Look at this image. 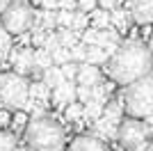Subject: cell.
<instances>
[{"label":"cell","instance_id":"6da1fadb","mask_svg":"<svg viewBox=\"0 0 153 151\" xmlns=\"http://www.w3.org/2000/svg\"><path fill=\"white\" fill-rule=\"evenodd\" d=\"M105 71H108L110 80L114 85H130V82L140 80L144 76L153 71V50L149 44L140 41V39H128L121 41L119 48L110 55L105 62Z\"/></svg>","mask_w":153,"mask_h":151},{"label":"cell","instance_id":"7a4b0ae2","mask_svg":"<svg viewBox=\"0 0 153 151\" xmlns=\"http://www.w3.org/2000/svg\"><path fill=\"white\" fill-rule=\"evenodd\" d=\"M25 144L34 151H62L66 144V131L48 114H34L25 128Z\"/></svg>","mask_w":153,"mask_h":151},{"label":"cell","instance_id":"3957f363","mask_svg":"<svg viewBox=\"0 0 153 151\" xmlns=\"http://www.w3.org/2000/svg\"><path fill=\"white\" fill-rule=\"evenodd\" d=\"M121 101L128 117L151 119L153 117V71L144 78H140V80L126 85Z\"/></svg>","mask_w":153,"mask_h":151},{"label":"cell","instance_id":"277c9868","mask_svg":"<svg viewBox=\"0 0 153 151\" xmlns=\"http://www.w3.org/2000/svg\"><path fill=\"white\" fill-rule=\"evenodd\" d=\"M30 82L16 71L0 73V105L7 110H25L30 103Z\"/></svg>","mask_w":153,"mask_h":151},{"label":"cell","instance_id":"5b68a950","mask_svg":"<svg viewBox=\"0 0 153 151\" xmlns=\"http://www.w3.org/2000/svg\"><path fill=\"white\" fill-rule=\"evenodd\" d=\"M0 21L12 34H23L34 28V9L27 0H12Z\"/></svg>","mask_w":153,"mask_h":151},{"label":"cell","instance_id":"8992f818","mask_svg":"<svg viewBox=\"0 0 153 151\" xmlns=\"http://www.w3.org/2000/svg\"><path fill=\"white\" fill-rule=\"evenodd\" d=\"M126 110L123 108V101L121 103H117V101H108V105H105V112L103 117L94 121V135H98L101 140L110 142V140H117L119 138V124H121V112Z\"/></svg>","mask_w":153,"mask_h":151},{"label":"cell","instance_id":"52a82bcc","mask_svg":"<svg viewBox=\"0 0 153 151\" xmlns=\"http://www.w3.org/2000/svg\"><path fill=\"white\" fill-rule=\"evenodd\" d=\"M119 142H121L123 149L133 151L137 149L140 144L149 142V128H146V121L144 119H137V117H123L121 124H119Z\"/></svg>","mask_w":153,"mask_h":151},{"label":"cell","instance_id":"ba28073f","mask_svg":"<svg viewBox=\"0 0 153 151\" xmlns=\"http://www.w3.org/2000/svg\"><path fill=\"white\" fill-rule=\"evenodd\" d=\"M66 151H110V147H108V142L101 140L98 135L82 133V135H76V138L71 140Z\"/></svg>","mask_w":153,"mask_h":151},{"label":"cell","instance_id":"9c48e42d","mask_svg":"<svg viewBox=\"0 0 153 151\" xmlns=\"http://www.w3.org/2000/svg\"><path fill=\"white\" fill-rule=\"evenodd\" d=\"M128 14L137 25L153 23V0H128Z\"/></svg>","mask_w":153,"mask_h":151},{"label":"cell","instance_id":"30bf717a","mask_svg":"<svg viewBox=\"0 0 153 151\" xmlns=\"http://www.w3.org/2000/svg\"><path fill=\"white\" fill-rule=\"evenodd\" d=\"M76 92H78V87L73 85V82H71V80H64L59 87L53 89V103H55L57 108H66V105H71L73 101H78Z\"/></svg>","mask_w":153,"mask_h":151},{"label":"cell","instance_id":"8fae6325","mask_svg":"<svg viewBox=\"0 0 153 151\" xmlns=\"http://www.w3.org/2000/svg\"><path fill=\"white\" fill-rule=\"evenodd\" d=\"M101 80H103V76H101V69H98L96 64H89V62H82V64H80V71H78V78H76L78 85L94 87V85H98Z\"/></svg>","mask_w":153,"mask_h":151},{"label":"cell","instance_id":"7c38bea8","mask_svg":"<svg viewBox=\"0 0 153 151\" xmlns=\"http://www.w3.org/2000/svg\"><path fill=\"white\" fill-rule=\"evenodd\" d=\"M12 62H14V67H16V73H21V76H27V73H32V71H37V67H34V53H32V50L19 53Z\"/></svg>","mask_w":153,"mask_h":151},{"label":"cell","instance_id":"4fadbf2b","mask_svg":"<svg viewBox=\"0 0 153 151\" xmlns=\"http://www.w3.org/2000/svg\"><path fill=\"white\" fill-rule=\"evenodd\" d=\"M41 80H44L51 89H55V87H59V85H62L66 78H64V73H62V67L53 64L51 69H46V71H44V78H41Z\"/></svg>","mask_w":153,"mask_h":151},{"label":"cell","instance_id":"5bb4252c","mask_svg":"<svg viewBox=\"0 0 153 151\" xmlns=\"http://www.w3.org/2000/svg\"><path fill=\"white\" fill-rule=\"evenodd\" d=\"M9 53H12V32L7 30L2 25V21H0V64L9 57Z\"/></svg>","mask_w":153,"mask_h":151},{"label":"cell","instance_id":"9a60e30c","mask_svg":"<svg viewBox=\"0 0 153 151\" xmlns=\"http://www.w3.org/2000/svg\"><path fill=\"white\" fill-rule=\"evenodd\" d=\"M89 21H91V25L94 28H98V30H105L110 23H112V16H110V12L108 9H94V12L89 14Z\"/></svg>","mask_w":153,"mask_h":151},{"label":"cell","instance_id":"2e32d148","mask_svg":"<svg viewBox=\"0 0 153 151\" xmlns=\"http://www.w3.org/2000/svg\"><path fill=\"white\" fill-rule=\"evenodd\" d=\"M16 147H19L16 133L9 128H0V151H16Z\"/></svg>","mask_w":153,"mask_h":151},{"label":"cell","instance_id":"e0dca14e","mask_svg":"<svg viewBox=\"0 0 153 151\" xmlns=\"http://www.w3.org/2000/svg\"><path fill=\"white\" fill-rule=\"evenodd\" d=\"M53 53L51 50H46V48H39L34 50V67H37V71H46V69H51L53 67Z\"/></svg>","mask_w":153,"mask_h":151},{"label":"cell","instance_id":"ac0fdd59","mask_svg":"<svg viewBox=\"0 0 153 151\" xmlns=\"http://www.w3.org/2000/svg\"><path fill=\"white\" fill-rule=\"evenodd\" d=\"M110 57H108V53L101 48V46H87V60L85 62H89V64H105Z\"/></svg>","mask_w":153,"mask_h":151},{"label":"cell","instance_id":"d6986e66","mask_svg":"<svg viewBox=\"0 0 153 151\" xmlns=\"http://www.w3.org/2000/svg\"><path fill=\"white\" fill-rule=\"evenodd\" d=\"M64 112H66V119H69V121L85 119V105L80 103V101H73L71 105H66V108H64Z\"/></svg>","mask_w":153,"mask_h":151},{"label":"cell","instance_id":"ffe728a7","mask_svg":"<svg viewBox=\"0 0 153 151\" xmlns=\"http://www.w3.org/2000/svg\"><path fill=\"white\" fill-rule=\"evenodd\" d=\"M48 92H51V87H48L44 80L32 82V85H30V96H32V99H37V101H44V103H46V99H48Z\"/></svg>","mask_w":153,"mask_h":151},{"label":"cell","instance_id":"44dd1931","mask_svg":"<svg viewBox=\"0 0 153 151\" xmlns=\"http://www.w3.org/2000/svg\"><path fill=\"white\" fill-rule=\"evenodd\" d=\"M110 16H112V25H117V30H126L128 28V16H130V14H126L123 9L117 7V9L110 12Z\"/></svg>","mask_w":153,"mask_h":151},{"label":"cell","instance_id":"7402d4cb","mask_svg":"<svg viewBox=\"0 0 153 151\" xmlns=\"http://www.w3.org/2000/svg\"><path fill=\"white\" fill-rule=\"evenodd\" d=\"M53 62L57 64V67H62V64H66V62H73V57H71V48L59 46L57 50H53Z\"/></svg>","mask_w":153,"mask_h":151},{"label":"cell","instance_id":"603a6c76","mask_svg":"<svg viewBox=\"0 0 153 151\" xmlns=\"http://www.w3.org/2000/svg\"><path fill=\"white\" fill-rule=\"evenodd\" d=\"M59 41H62V46H66V48H71V46H76V37H78V32L76 30H69V28H59Z\"/></svg>","mask_w":153,"mask_h":151},{"label":"cell","instance_id":"cb8c5ba5","mask_svg":"<svg viewBox=\"0 0 153 151\" xmlns=\"http://www.w3.org/2000/svg\"><path fill=\"white\" fill-rule=\"evenodd\" d=\"M87 23H91L89 21V14H85V12H76V16H73V23H71V30H80L85 32L87 30Z\"/></svg>","mask_w":153,"mask_h":151},{"label":"cell","instance_id":"d4e9b609","mask_svg":"<svg viewBox=\"0 0 153 151\" xmlns=\"http://www.w3.org/2000/svg\"><path fill=\"white\" fill-rule=\"evenodd\" d=\"M27 124H30V117H27V112H23V110H19V112L14 114V131L16 133H25Z\"/></svg>","mask_w":153,"mask_h":151},{"label":"cell","instance_id":"484cf974","mask_svg":"<svg viewBox=\"0 0 153 151\" xmlns=\"http://www.w3.org/2000/svg\"><path fill=\"white\" fill-rule=\"evenodd\" d=\"M78 71H80V64H78V62H66V64H62V73H64V78H66V80H76V78H78Z\"/></svg>","mask_w":153,"mask_h":151},{"label":"cell","instance_id":"4316f807","mask_svg":"<svg viewBox=\"0 0 153 151\" xmlns=\"http://www.w3.org/2000/svg\"><path fill=\"white\" fill-rule=\"evenodd\" d=\"M76 96H78V101L80 103H89L91 99H94V87H87V85H78V92H76Z\"/></svg>","mask_w":153,"mask_h":151},{"label":"cell","instance_id":"83f0119b","mask_svg":"<svg viewBox=\"0 0 153 151\" xmlns=\"http://www.w3.org/2000/svg\"><path fill=\"white\" fill-rule=\"evenodd\" d=\"M73 16H76V12L59 9V12H57V25H59V28H71V23H73Z\"/></svg>","mask_w":153,"mask_h":151},{"label":"cell","instance_id":"f1b7e54d","mask_svg":"<svg viewBox=\"0 0 153 151\" xmlns=\"http://www.w3.org/2000/svg\"><path fill=\"white\" fill-rule=\"evenodd\" d=\"M71 57H73V62H85L87 60V46H80V44H76V46H71Z\"/></svg>","mask_w":153,"mask_h":151},{"label":"cell","instance_id":"f546056e","mask_svg":"<svg viewBox=\"0 0 153 151\" xmlns=\"http://www.w3.org/2000/svg\"><path fill=\"white\" fill-rule=\"evenodd\" d=\"M94 9H98V0H78V12L91 14Z\"/></svg>","mask_w":153,"mask_h":151},{"label":"cell","instance_id":"4dcf8cb0","mask_svg":"<svg viewBox=\"0 0 153 151\" xmlns=\"http://www.w3.org/2000/svg\"><path fill=\"white\" fill-rule=\"evenodd\" d=\"M59 9H69V12H76V9H78V0H59Z\"/></svg>","mask_w":153,"mask_h":151},{"label":"cell","instance_id":"1f68e13d","mask_svg":"<svg viewBox=\"0 0 153 151\" xmlns=\"http://www.w3.org/2000/svg\"><path fill=\"white\" fill-rule=\"evenodd\" d=\"M9 121H12V114L7 112V108H5V110H0V128L9 126Z\"/></svg>","mask_w":153,"mask_h":151},{"label":"cell","instance_id":"d6a6232c","mask_svg":"<svg viewBox=\"0 0 153 151\" xmlns=\"http://www.w3.org/2000/svg\"><path fill=\"white\" fill-rule=\"evenodd\" d=\"M117 2H119V0H98V5H101L103 9H108V12L117 9Z\"/></svg>","mask_w":153,"mask_h":151},{"label":"cell","instance_id":"836d02e7","mask_svg":"<svg viewBox=\"0 0 153 151\" xmlns=\"http://www.w3.org/2000/svg\"><path fill=\"white\" fill-rule=\"evenodd\" d=\"M41 5L44 9H55V7L59 9V0H41Z\"/></svg>","mask_w":153,"mask_h":151},{"label":"cell","instance_id":"e575fe53","mask_svg":"<svg viewBox=\"0 0 153 151\" xmlns=\"http://www.w3.org/2000/svg\"><path fill=\"white\" fill-rule=\"evenodd\" d=\"M133 151H153V140H149V142H144V144H140L137 149H133Z\"/></svg>","mask_w":153,"mask_h":151},{"label":"cell","instance_id":"d590c367","mask_svg":"<svg viewBox=\"0 0 153 151\" xmlns=\"http://www.w3.org/2000/svg\"><path fill=\"white\" fill-rule=\"evenodd\" d=\"M144 121H146V128H149V138L153 140V117L151 119H144Z\"/></svg>","mask_w":153,"mask_h":151},{"label":"cell","instance_id":"8d00e7d4","mask_svg":"<svg viewBox=\"0 0 153 151\" xmlns=\"http://www.w3.org/2000/svg\"><path fill=\"white\" fill-rule=\"evenodd\" d=\"M9 2H12V0H0V16L5 14V9L9 7Z\"/></svg>","mask_w":153,"mask_h":151},{"label":"cell","instance_id":"74e56055","mask_svg":"<svg viewBox=\"0 0 153 151\" xmlns=\"http://www.w3.org/2000/svg\"><path fill=\"white\" fill-rule=\"evenodd\" d=\"M16 151H34V149H32V147H27V144H25V147H16Z\"/></svg>","mask_w":153,"mask_h":151},{"label":"cell","instance_id":"f35d334b","mask_svg":"<svg viewBox=\"0 0 153 151\" xmlns=\"http://www.w3.org/2000/svg\"><path fill=\"white\" fill-rule=\"evenodd\" d=\"M149 46H151V50H153V34H151V41H149Z\"/></svg>","mask_w":153,"mask_h":151}]
</instances>
